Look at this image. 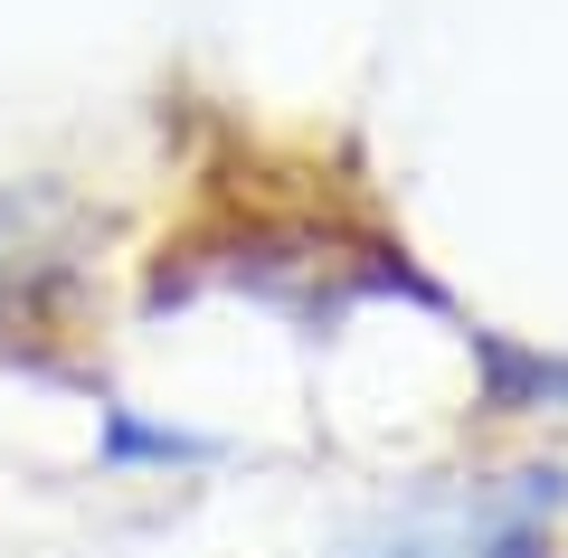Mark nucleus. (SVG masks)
Returning a JSON list of instances; mask_svg holds the SVG:
<instances>
[{
	"mask_svg": "<svg viewBox=\"0 0 568 558\" xmlns=\"http://www.w3.org/2000/svg\"><path fill=\"white\" fill-rule=\"evenodd\" d=\"M85 284V209L48 180H0V341H39Z\"/></svg>",
	"mask_w": 568,
	"mask_h": 558,
	"instance_id": "1",
	"label": "nucleus"
},
{
	"mask_svg": "<svg viewBox=\"0 0 568 558\" xmlns=\"http://www.w3.org/2000/svg\"><path fill=\"white\" fill-rule=\"evenodd\" d=\"M474 558H559V549H549V520H484L474 511Z\"/></svg>",
	"mask_w": 568,
	"mask_h": 558,
	"instance_id": "4",
	"label": "nucleus"
},
{
	"mask_svg": "<svg viewBox=\"0 0 568 558\" xmlns=\"http://www.w3.org/2000/svg\"><path fill=\"white\" fill-rule=\"evenodd\" d=\"M351 558H474V501H465V520H455V530H436V520H407V530L361 539Z\"/></svg>",
	"mask_w": 568,
	"mask_h": 558,
	"instance_id": "3",
	"label": "nucleus"
},
{
	"mask_svg": "<svg viewBox=\"0 0 568 558\" xmlns=\"http://www.w3.org/2000/svg\"><path fill=\"white\" fill-rule=\"evenodd\" d=\"M95 445H104V464H209V436H190V426H152V417H133V407H104Z\"/></svg>",
	"mask_w": 568,
	"mask_h": 558,
	"instance_id": "2",
	"label": "nucleus"
}]
</instances>
